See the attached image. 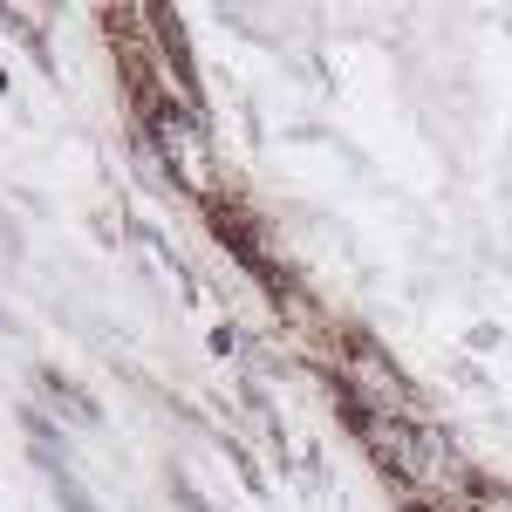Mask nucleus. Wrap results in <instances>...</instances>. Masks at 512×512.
<instances>
[{
  "instance_id": "f257e3e1",
  "label": "nucleus",
  "mask_w": 512,
  "mask_h": 512,
  "mask_svg": "<svg viewBox=\"0 0 512 512\" xmlns=\"http://www.w3.org/2000/svg\"><path fill=\"white\" fill-rule=\"evenodd\" d=\"M355 424H362V437H369V451H376L403 485H417V492H431V499H451V492L472 485L465 458H458L437 431H417L410 417H355Z\"/></svg>"
},
{
  "instance_id": "f03ea898",
  "label": "nucleus",
  "mask_w": 512,
  "mask_h": 512,
  "mask_svg": "<svg viewBox=\"0 0 512 512\" xmlns=\"http://www.w3.org/2000/svg\"><path fill=\"white\" fill-rule=\"evenodd\" d=\"M158 144H164V158H171V171H178L192 192H212V144H205V130H198L192 110H171V103H164L158 110Z\"/></svg>"
},
{
  "instance_id": "7ed1b4c3",
  "label": "nucleus",
  "mask_w": 512,
  "mask_h": 512,
  "mask_svg": "<svg viewBox=\"0 0 512 512\" xmlns=\"http://www.w3.org/2000/svg\"><path fill=\"white\" fill-rule=\"evenodd\" d=\"M342 376H349V390L362 403H376L383 417H403L410 410V396H403V376H396L383 355L369 349V342H349V362H342Z\"/></svg>"
}]
</instances>
